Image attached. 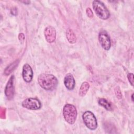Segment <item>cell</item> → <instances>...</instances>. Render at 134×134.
Masks as SVG:
<instances>
[{"mask_svg": "<svg viewBox=\"0 0 134 134\" xmlns=\"http://www.w3.org/2000/svg\"><path fill=\"white\" fill-rule=\"evenodd\" d=\"M64 84L69 90H72L75 86V82L74 77L71 73H68L64 78Z\"/></svg>", "mask_w": 134, "mask_h": 134, "instance_id": "cell-10", "label": "cell"}, {"mask_svg": "<svg viewBox=\"0 0 134 134\" xmlns=\"http://www.w3.org/2000/svg\"><path fill=\"white\" fill-rule=\"evenodd\" d=\"M38 82L40 86L47 91L54 90L58 84L57 79L52 74L42 73L39 75Z\"/></svg>", "mask_w": 134, "mask_h": 134, "instance_id": "cell-1", "label": "cell"}, {"mask_svg": "<svg viewBox=\"0 0 134 134\" xmlns=\"http://www.w3.org/2000/svg\"><path fill=\"white\" fill-rule=\"evenodd\" d=\"M63 115L64 119L70 124H73L76 119L77 110L76 107L72 104L65 105L63 109Z\"/></svg>", "mask_w": 134, "mask_h": 134, "instance_id": "cell-2", "label": "cell"}, {"mask_svg": "<svg viewBox=\"0 0 134 134\" xmlns=\"http://www.w3.org/2000/svg\"><path fill=\"white\" fill-rule=\"evenodd\" d=\"M86 14L88 16V17H89L90 18H91L93 17V12L90 8H87L86 9Z\"/></svg>", "mask_w": 134, "mask_h": 134, "instance_id": "cell-17", "label": "cell"}, {"mask_svg": "<svg viewBox=\"0 0 134 134\" xmlns=\"http://www.w3.org/2000/svg\"><path fill=\"white\" fill-rule=\"evenodd\" d=\"M98 40L102 48L105 50H108L111 47L110 38L105 31H102L98 35Z\"/></svg>", "mask_w": 134, "mask_h": 134, "instance_id": "cell-6", "label": "cell"}, {"mask_svg": "<svg viewBox=\"0 0 134 134\" xmlns=\"http://www.w3.org/2000/svg\"><path fill=\"white\" fill-rule=\"evenodd\" d=\"M11 13H12V14L13 15H15V14H14V13H15V14L16 15V14H17V10H16V8H13V9L12 10Z\"/></svg>", "mask_w": 134, "mask_h": 134, "instance_id": "cell-19", "label": "cell"}, {"mask_svg": "<svg viewBox=\"0 0 134 134\" xmlns=\"http://www.w3.org/2000/svg\"><path fill=\"white\" fill-rule=\"evenodd\" d=\"M21 2L24 3L26 4H29L30 3V1H21Z\"/></svg>", "mask_w": 134, "mask_h": 134, "instance_id": "cell-20", "label": "cell"}, {"mask_svg": "<svg viewBox=\"0 0 134 134\" xmlns=\"http://www.w3.org/2000/svg\"><path fill=\"white\" fill-rule=\"evenodd\" d=\"M19 61L18 60H16L13 63L10 64L9 66H8L4 71V74L6 75H8L10 73H11L14 70L17 66L18 64H19Z\"/></svg>", "mask_w": 134, "mask_h": 134, "instance_id": "cell-14", "label": "cell"}, {"mask_svg": "<svg viewBox=\"0 0 134 134\" xmlns=\"http://www.w3.org/2000/svg\"><path fill=\"white\" fill-rule=\"evenodd\" d=\"M115 94H116V95L117 98H118L119 99H120L122 98V94L121 93V91H120L119 87H116L115 88Z\"/></svg>", "mask_w": 134, "mask_h": 134, "instance_id": "cell-15", "label": "cell"}, {"mask_svg": "<svg viewBox=\"0 0 134 134\" xmlns=\"http://www.w3.org/2000/svg\"><path fill=\"white\" fill-rule=\"evenodd\" d=\"M92 6L97 16L102 19H107L110 16V13L105 5L99 1H94Z\"/></svg>", "mask_w": 134, "mask_h": 134, "instance_id": "cell-3", "label": "cell"}, {"mask_svg": "<svg viewBox=\"0 0 134 134\" xmlns=\"http://www.w3.org/2000/svg\"><path fill=\"white\" fill-rule=\"evenodd\" d=\"M90 87V84L87 82H84L82 83L80 90H79V95L81 97L84 96L87 93Z\"/></svg>", "mask_w": 134, "mask_h": 134, "instance_id": "cell-12", "label": "cell"}, {"mask_svg": "<svg viewBox=\"0 0 134 134\" xmlns=\"http://www.w3.org/2000/svg\"><path fill=\"white\" fill-rule=\"evenodd\" d=\"M19 40L22 42V40H21V39H23V40H24V35H23V34H22V33H21V34H20L19 35Z\"/></svg>", "mask_w": 134, "mask_h": 134, "instance_id": "cell-18", "label": "cell"}, {"mask_svg": "<svg viewBox=\"0 0 134 134\" xmlns=\"http://www.w3.org/2000/svg\"><path fill=\"white\" fill-rule=\"evenodd\" d=\"M22 106L25 108L31 110L39 109L41 107V103L36 98H28L22 103Z\"/></svg>", "mask_w": 134, "mask_h": 134, "instance_id": "cell-5", "label": "cell"}, {"mask_svg": "<svg viewBox=\"0 0 134 134\" xmlns=\"http://www.w3.org/2000/svg\"><path fill=\"white\" fill-rule=\"evenodd\" d=\"M14 76L12 75L5 88V94L8 100H11L14 96L15 94V87H14Z\"/></svg>", "mask_w": 134, "mask_h": 134, "instance_id": "cell-7", "label": "cell"}, {"mask_svg": "<svg viewBox=\"0 0 134 134\" xmlns=\"http://www.w3.org/2000/svg\"><path fill=\"white\" fill-rule=\"evenodd\" d=\"M127 77L129 80V82H130V84H131V85L133 86V74L131 73H128L127 75Z\"/></svg>", "mask_w": 134, "mask_h": 134, "instance_id": "cell-16", "label": "cell"}, {"mask_svg": "<svg viewBox=\"0 0 134 134\" xmlns=\"http://www.w3.org/2000/svg\"><path fill=\"white\" fill-rule=\"evenodd\" d=\"M22 76L24 81L27 83H29L32 81L33 77V71L29 64L26 63L24 65Z\"/></svg>", "mask_w": 134, "mask_h": 134, "instance_id": "cell-8", "label": "cell"}, {"mask_svg": "<svg viewBox=\"0 0 134 134\" xmlns=\"http://www.w3.org/2000/svg\"><path fill=\"white\" fill-rule=\"evenodd\" d=\"M44 34L46 40L49 43H52L55 41L56 38V31L53 27L48 26L46 27L44 31Z\"/></svg>", "mask_w": 134, "mask_h": 134, "instance_id": "cell-9", "label": "cell"}, {"mask_svg": "<svg viewBox=\"0 0 134 134\" xmlns=\"http://www.w3.org/2000/svg\"><path fill=\"white\" fill-rule=\"evenodd\" d=\"M82 118L85 126L91 130H95L97 127V119L94 114L90 111H86L82 115Z\"/></svg>", "mask_w": 134, "mask_h": 134, "instance_id": "cell-4", "label": "cell"}, {"mask_svg": "<svg viewBox=\"0 0 134 134\" xmlns=\"http://www.w3.org/2000/svg\"><path fill=\"white\" fill-rule=\"evenodd\" d=\"M66 38L68 41L70 43H74L75 42H76V36L72 29H68L66 31Z\"/></svg>", "mask_w": 134, "mask_h": 134, "instance_id": "cell-13", "label": "cell"}, {"mask_svg": "<svg viewBox=\"0 0 134 134\" xmlns=\"http://www.w3.org/2000/svg\"><path fill=\"white\" fill-rule=\"evenodd\" d=\"M98 104L105 108L106 110L111 111L113 109L111 104L105 98H100L98 101Z\"/></svg>", "mask_w": 134, "mask_h": 134, "instance_id": "cell-11", "label": "cell"}, {"mask_svg": "<svg viewBox=\"0 0 134 134\" xmlns=\"http://www.w3.org/2000/svg\"><path fill=\"white\" fill-rule=\"evenodd\" d=\"M133 94H132V95H131V100H132V102L133 101Z\"/></svg>", "mask_w": 134, "mask_h": 134, "instance_id": "cell-21", "label": "cell"}]
</instances>
